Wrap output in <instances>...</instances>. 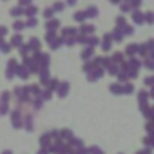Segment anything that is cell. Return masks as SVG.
<instances>
[{
    "label": "cell",
    "instance_id": "obj_1",
    "mask_svg": "<svg viewBox=\"0 0 154 154\" xmlns=\"http://www.w3.org/2000/svg\"><path fill=\"white\" fill-rule=\"evenodd\" d=\"M11 125H13L15 129H20V127H22V116H20L18 111H13V112H11Z\"/></svg>",
    "mask_w": 154,
    "mask_h": 154
},
{
    "label": "cell",
    "instance_id": "obj_2",
    "mask_svg": "<svg viewBox=\"0 0 154 154\" xmlns=\"http://www.w3.org/2000/svg\"><path fill=\"white\" fill-rule=\"evenodd\" d=\"M9 112V105L8 103H0V114H8Z\"/></svg>",
    "mask_w": 154,
    "mask_h": 154
},
{
    "label": "cell",
    "instance_id": "obj_3",
    "mask_svg": "<svg viewBox=\"0 0 154 154\" xmlns=\"http://www.w3.org/2000/svg\"><path fill=\"white\" fill-rule=\"evenodd\" d=\"M9 98H11V94L6 91V93H2V98H0V102H2V103H8V102H9Z\"/></svg>",
    "mask_w": 154,
    "mask_h": 154
},
{
    "label": "cell",
    "instance_id": "obj_4",
    "mask_svg": "<svg viewBox=\"0 0 154 154\" xmlns=\"http://www.w3.org/2000/svg\"><path fill=\"white\" fill-rule=\"evenodd\" d=\"M18 76H20V78H27V72L24 69H18Z\"/></svg>",
    "mask_w": 154,
    "mask_h": 154
},
{
    "label": "cell",
    "instance_id": "obj_5",
    "mask_svg": "<svg viewBox=\"0 0 154 154\" xmlns=\"http://www.w3.org/2000/svg\"><path fill=\"white\" fill-rule=\"evenodd\" d=\"M26 127H27V131H31V118L26 120Z\"/></svg>",
    "mask_w": 154,
    "mask_h": 154
},
{
    "label": "cell",
    "instance_id": "obj_6",
    "mask_svg": "<svg viewBox=\"0 0 154 154\" xmlns=\"http://www.w3.org/2000/svg\"><path fill=\"white\" fill-rule=\"evenodd\" d=\"M4 33H6V27H0V36H2Z\"/></svg>",
    "mask_w": 154,
    "mask_h": 154
},
{
    "label": "cell",
    "instance_id": "obj_7",
    "mask_svg": "<svg viewBox=\"0 0 154 154\" xmlns=\"http://www.w3.org/2000/svg\"><path fill=\"white\" fill-rule=\"evenodd\" d=\"M2 154H13V150H4Z\"/></svg>",
    "mask_w": 154,
    "mask_h": 154
},
{
    "label": "cell",
    "instance_id": "obj_8",
    "mask_svg": "<svg viewBox=\"0 0 154 154\" xmlns=\"http://www.w3.org/2000/svg\"><path fill=\"white\" fill-rule=\"evenodd\" d=\"M40 154H45V152H40Z\"/></svg>",
    "mask_w": 154,
    "mask_h": 154
},
{
    "label": "cell",
    "instance_id": "obj_9",
    "mask_svg": "<svg viewBox=\"0 0 154 154\" xmlns=\"http://www.w3.org/2000/svg\"><path fill=\"white\" fill-rule=\"evenodd\" d=\"M0 103H2V102H0Z\"/></svg>",
    "mask_w": 154,
    "mask_h": 154
}]
</instances>
